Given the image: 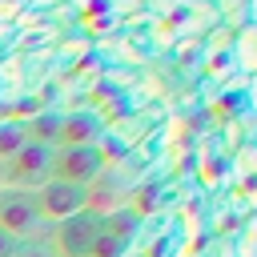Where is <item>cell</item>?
<instances>
[{
  "mask_svg": "<svg viewBox=\"0 0 257 257\" xmlns=\"http://www.w3.org/2000/svg\"><path fill=\"white\" fill-rule=\"evenodd\" d=\"M149 16L161 24V32H173L177 40H189V36H209L221 20H217V8L209 0H145Z\"/></svg>",
  "mask_w": 257,
  "mask_h": 257,
  "instance_id": "cell-1",
  "label": "cell"
},
{
  "mask_svg": "<svg viewBox=\"0 0 257 257\" xmlns=\"http://www.w3.org/2000/svg\"><path fill=\"white\" fill-rule=\"evenodd\" d=\"M100 233H104V217L92 213V209H84V213L52 225L48 249H52L56 257H88V249H92V241H96Z\"/></svg>",
  "mask_w": 257,
  "mask_h": 257,
  "instance_id": "cell-2",
  "label": "cell"
},
{
  "mask_svg": "<svg viewBox=\"0 0 257 257\" xmlns=\"http://www.w3.org/2000/svg\"><path fill=\"white\" fill-rule=\"evenodd\" d=\"M108 157L100 145H72V149H56L52 153V181H68V185H80L88 189L100 173H104Z\"/></svg>",
  "mask_w": 257,
  "mask_h": 257,
  "instance_id": "cell-3",
  "label": "cell"
},
{
  "mask_svg": "<svg viewBox=\"0 0 257 257\" xmlns=\"http://www.w3.org/2000/svg\"><path fill=\"white\" fill-rule=\"evenodd\" d=\"M52 153L56 149H48V145H32V141H24L4 165H8V189H40V185H48L52 181Z\"/></svg>",
  "mask_w": 257,
  "mask_h": 257,
  "instance_id": "cell-4",
  "label": "cell"
},
{
  "mask_svg": "<svg viewBox=\"0 0 257 257\" xmlns=\"http://www.w3.org/2000/svg\"><path fill=\"white\" fill-rule=\"evenodd\" d=\"M40 225V209H36V193L32 189H4L0 193V233H8L12 241H28Z\"/></svg>",
  "mask_w": 257,
  "mask_h": 257,
  "instance_id": "cell-5",
  "label": "cell"
},
{
  "mask_svg": "<svg viewBox=\"0 0 257 257\" xmlns=\"http://www.w3.org/2000/svg\"><path fill=\"white\" fill-rule=\"evenodd\" d=\"M36 209H40V221H48V225L68 221L88 209V189L68 185V181H48L36 189Z\"/></svg>",
  "mask_w": 257,
  "mask_h": 257,
  "instance_id": "cell-6",
  "label": "cell"
},
{
  "mask_svg": "<svg viewBox=\"0 0 257 257\" xmlns=\"http://www.w3.org/2000/svg\"><path fill=\"white\" fill-rule=\"evenodd\" d=\"M128 189H133V173L124 165H104V173L88 185V209L92 213H112V209H124L128 205Z\"/></svg>",
  "mask_w": 257,
  "mask_h": 257,
  "instance_id": "cell-7",
  "label": "cell"
},
{
  "mask_svg": "<svg viewBox=\"0 0 257 257\" xmlns=\"http://www.w3.org/2000/svg\"><path fill=\"white\" fill-rule=\"evenodd\" d=\"M104 137V116L92 108H76V112H60V137L56 149H72V145H100Z\"/></svg>",
  "mask_w": 257,
  "mask_h": 257,
  "instance_id": "cell-8",
  "label": "cell"
},
{
  "mask_svg": "<svg viewBox=\"0 0 257 257\" xmlns=\"http://www.w3.org/2000/svg\"><path fill=\"white\" fill-rule=\"evenodd\" d=\"M201 64H205V76L209 80H221L225 72H233V32L229 28H213L209 36H205V56H201Z\"/></svg>",
  "mask_w": 257,
  "mask_h": 257,
  "instance_id": "cell-9",
  "label": "cell"
},
{
  "mask_svg": "<svg viewBox=\"0 0 257 257\" xmlns=\"http://www.w3.org/2000/svg\"><path fill=\"white\" fill-rule=\"evenodd\" d=\"M233 72H241L245 80L257 72V24L253 20L233 28Z\"/></svg>",
  "mask_w": 257,
  "mask_h": 257,
  "instance_id": "cell-10",
  "label": "cell"
},
{
  "mask_svg": "<svg viewBox=\"0 0 257 257\" xmlns=\"http://www.w3.org/2000/svg\"><path fill=\"white\" fill-rule=\"evenodd\" d=\"M56 137H60V112H40L24 124V141H32V145L56 149Z\"/></svg>",
  "mask_w": 257,
  "mask_h": 257,
  "instance_id": "cell-11",
  "label": "cell"
},
{
  "mask_svg": "<svg viewBox=\"0 0 257 257\" xmlns=\"http://www.w3.org/2000/svg\"><path fill=\"white\" fill-rule=\"evenodd\" d=\"M137 225H141V213L137 209H112V213H104V233H112V237H120V241H128L133 233H137Z\"/></svg>",
  "mask_w": 257,
  "mask_h": 257,
  "instance_id": "cell-12",
  "label": "cell"
},
{
  "mask_svg": "<svg viewBox=\"0 0 257 257\" xmlns=\"http://www.w3.org/2000/svg\"><path fill=\"white\" fill-rule=\"evenodd\" d=\"M24 145V124L20 120H0V161H8Z\"/></svg>",
  "mask_w": 257,
  "mask_h": 257,
  "instance_id": "cell-13",
  "label": "cell"
},
{
  "mask_svg": "<svg viewBox=\"0 0 257 257\" xmlns=\"http://www.w3.org/2000/svg\"><path fill=\"white\" fill-rule=\"evenodd\" d=\"M124 249H128V241H120V237H112V233H100V237L92 241L88 257H124Z\"/></svg>",
  "mask_w": 257,
  "mask_h": 257,
  "instance_id": "cell-14",
  "label": "cell"
},
{
  "mask_svg": "<svg viewBox=\"0 0 257 257\" xmlns=\"http://www.w3.org/2000/svg\"><path fill=\"white\" fill-rule=\"evenodd\" d=\"M12 257H56V253H52L48 245H40V241H16Z\"/></svg>",
  "mask_w": 257,
  "mask_h": 257,
  "instance_id": "cell-15",
  "label": "cell"
},
{
  "mask_svg": "<svg viewBox=\"0 0 257 257\" xmlns=\"http://www.w3.org/2000/svg\"><path fill=\"white\" fill-rule=\"evenodd\" d=\"M245 104H249V108L257 112V72H253V76L245 80Z\"/></svg>",
  "mask_w": 257,
  "mask_h": 257,
  "instance_id": "cell-16",
  "label": "cell"
},
{
  "mask_svg": "<svg viewBox=\"0 0 257 257\" xmlns=\"http://www.w3.org/2000/svg\"><path fill=\"white\" fill-rule=\"evenodd\" d=\"M24 4V12L28 8H56V4H72V0H20Z\"/></svg>",
  "mask_w": 257,
  "mask_h": 257,
  "instance_id": "cell-17",
  "label": "cell"
},
{
  "mask_svg": "<svg viewBox=\"0 0 257 257\" xmlns=\"http://www.w3.org/2000/svg\"><path fill=\"white\" fill-rule=\"evenodd\" d=\"M12 249H16V241L8 233H0V257H12Z\"/></svg>",
  "mask_w": 257,
  "mask_h": 257,
  "instance_id": "cell-18",
  "label": "cell"
},
{
  "mask_svg": "<svg viewBox=\"0 0 257 257\" xmlns=\"http://www.w3.org/2000/svg\"><path fill=\"white\" fill-rule=\"evenodd\" d=\"M4 189H8V165L0 161V193H4Z\"/></svg>",
  "mask_w": 257,
  "mask_h": 257,
  "instance_id": "cell-19",
  "label": "cell"
},
{
  "mask_svg": "<svg viewBox=\"0 0 257 257\" xmlns=\"http://www.w3.org/2000/svg\"><path fill=\"white\" fill-rule=\"evenodd\" d=\"M249 20L257 24V0H249Z\"/></svg>",
  "mask_w": 257,
  "mask_h": 257,
  "instance_id": "cell-20",
  "label": "cell"
},
{
  "mask_svg": "<svg viewBox=\"0 0 257 257\" xmlns=\"http://www.w3.org/2000/svg\"><path fill=\"white\" fill-rule=\"evenodd\" d=\"M253 149H257V133H253Z\"/></svg>",
  "mask_w": 257,
  "mask_h": 257,
  "instance_id": "cell-21",
  "label": "cell"
},
{
  "mask_svg": "<svg viewBox=\"0 0 257 257\" xmlns=\"http://www.w3.org/2000/svg\"><path fill=\"white\" fill-rule=\"evenodd\" d=\"M209 4H213V0H209Z\"/></svg>",
  "mask_w": 257,
  "mask_h": 257,
  "instance_id": "cell-22",
  "label": "cell"
}]
</instances>
